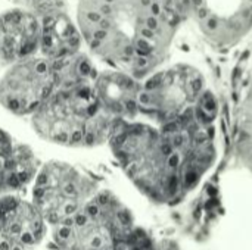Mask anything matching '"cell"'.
Instances as JSON below:
<instances>
[{
  "mask_svg": "<svg viewBox=\"0 0 252 250\" xmlns=\"http://www.w3.org/2000/svg\"><path fill=\"white\" fill-rule=\"evenodd\" d=\"M179 18L165 0H80L77 6L90 53L137 80L164 59Z\"/></svg>",
  "mask_w": 252,
  "mask_h": 250,
  "instance_id": "1",
  "label": "cell"
},
{
  "mask_svg": "<svg viewBox=\"0 0 252 250\" xmlns=\"http://www.w3.org/2000/svg\"><path fill=\"white\" fill-rule=\"evenodd\" d=\"M108 144L133 184L158 203L180 200L205 172L196 153L179 150L170 134L143 122L118 121Z\"/></svg>",
  "mask_w": 252,
  "mask_h": 250,
  "instance_id": "2",
  "label": "cell"
},
{
  "mask_svg": "<svg viewBox=\"0 0 252 250\" xmlns=\"http://www.w3.org/2000/svg\"><path fill=\"white\" fill-rule=\"evenodd\" d=\"M30 118L40 139L65 147L105 144L118 122L96 105L90 88L55 90Z\"/></svg>",
  "mask_w": 252,
  "mask_h": 250,
  "instance_id": "3",
  "label": "cell"
},
{
  "mask_svg": "<svg viewBox=\"0 0 252 250\" xmlns=\"http://www.w3.org/2000/svg\"><path fill=\"white\" fill-rule=\"evenodd\" d=\"M131 233L128 211L109 190H99L78 212L52 225L59 250H117Z\"/></svg>",
  "mask_w": 252,
  "mask_h": 250,
  "instance_id": "4",
  "label": "cell"
},
{
  "mask_svg": "<svg viewBox=\"0 0 252 250\" xmlns=\"http://www.w3.org/2000/svg\"><path fill=\"white\" fill-rule=\"evenodd\" d=\"M32 183V203L49 225L72 217L100 190L96 177L62 161L40 165Z\"/></svg>",
  "mask_w": 252,
  "mask_h": 250,
  "instance_id": "5",
  "label": "cell"
},
{
  "mask_svg": "<svg viewBox=\"0 0 252 250\" xmlns=\"http://www.w3.org/2000/svg\"><path fill=\"white\" fill-rule=\"evenodd\" d=\"M53 91L52 62L40 53L10 63L0 77V105L16 116H31Z\"/></svg>",
  "mask_w": 252,
  "mask_h": 250,
  "instance_id": "6",
  "label": "cell"
},
{
  "mask_svg": "<svg viewBox=\"0 0 252 250\" xmlns=\"http://www.w3.org/2000/svg\"><path fill=\"white\" fill-rule=\"evenodd\" d=\"M140 88V80L109 66L97 72L90 91L96 105L112 119L131 121L139 115Z\"/></svg>",
  "mask_w": 252,
  "mask_h": 250,
  "instance_id": "7",
  "label": "cell"
},
{
  "mask_svg": "<svg viewBox=\"0 0 252 250\" xmlns=\"http://www.w3.org/2000/svg\"><path fill=\"white\" fill-rule=\"evenodd\" d=\"M41 28L38 19L15 4L0 13V60L10 65L40 53Z\"/></svg>",
  "mask_w": 252,
  "mask_h": 250,
  "instance_id": "8",
  "label": "cell"
},
{
  "mask_svg": "<svg viewBox=\"0 0 252 250\" xmlns=\"http://www.w3.org/2000/svg\"><path fill=\"white\" fill-rule=\"evenodd\" d=\"M0 236L25 249L46 237V221L32 202L7 193L0 196Z\"/></svg>",
  "mask_w": 252,
  "mask_h": 250,
  "instance_id": "9",
  "label": "cell"
},
{
  "mask_svg": "<svg viewBox=\"0 0 252 250\" xmlns=\"http://www.w3.org/2000/svg\"><path fill=\"white\" fill-rule=\"evenodd\" d=\"M38 22L41 28L40 55L44 57L58 59L81 49L83 37L68 9L50 13Z\"/></svg>",
  "mask_w": 252,
  "mask_h": 250,
  "instance_id": "10",
  "label": "cell"
},
{
  "mask_svg": "<svg viewBox=\"0 0 252 250\" xmlns=\"http://www.w3.org/2000/svg\"><path fill=\"white\" fill-rule=\"evenodd\" d=\"M55 90H84L90 88L99 69L90 55L81 49L58 59H50Z\"/></svg>",
  "mask_w": 252,
  "mask_h": 250,
  "instance_id": "11",
  "label": "cell"
},
{
  "mask_svg": "<svg viewBox=\"0 0 252 250\" xmlns=\"http://www.w3.org/2000/svg\"><path fill=\"white\" fill-rule=\"evenodd\" d=\"M13 143H15V140L4 130L0 128V196H1V181H3V167H4V161H6V156L10 152Z\"/></svg>",
  "mask_w": 252,
  "mask_h": 250,
  "instance_id": "12",
  "label": "cell"
}]
</instances>
